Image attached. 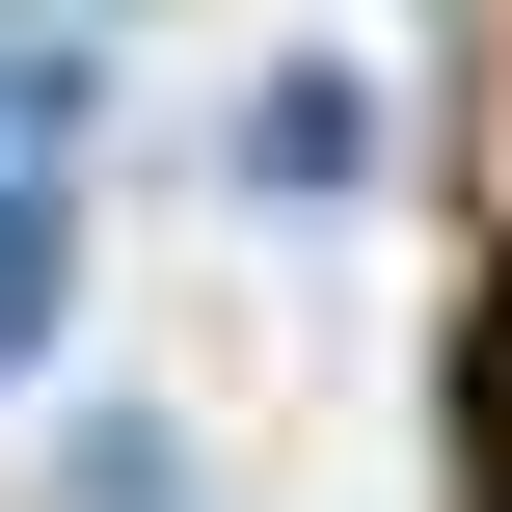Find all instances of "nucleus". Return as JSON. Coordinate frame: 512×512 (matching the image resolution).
Masks as SVG:
<instances>
[{"label": "nucleus", "instance_id": "1", "mask_svg": "<svg viewBox=\"0 0 512 512\" xmlns=\"http://www.w3.org/2000/svg\"><path fill=\"white\" fill-rule=\"evenodd\" d=\"M54 324V189H0V351Z\"/></svg>", "mask_w": 512, "mask_h": 512}]
</instances>
